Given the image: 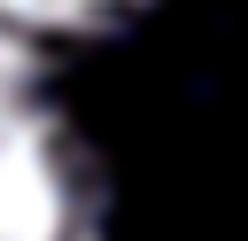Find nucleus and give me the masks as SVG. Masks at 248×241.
Wrapping results in <instances>:
<instances>
[{"label": "nucleus", "instance_id": "obj_2", "mask_svg": "<svg viewBox=\"0 0 248 241\" xmlns=\"http://www.w3.org/2000/svg\"><path fill=\"white\" fill-rule=\"evenodd\" d=\"M140 0H0V39L31 47V39H85L124 23Z\"/></svg>", "mask_w": 248, "mask_h": 241}, {"label": "nucleus", "instance_id": "obj_1", "mask_svg": "<svg viewBox=\"0 0 248 241\" xmlns=\"http://www.w3.org/2000/svg\"><path fill=\"white\" fill-rule=\"evenodd\" d=\"M0 241H101L93 155L16 39H0Z\"/></svg>", "mask_w": 248, "mask_h": 241}]
</instances>
